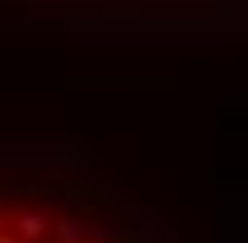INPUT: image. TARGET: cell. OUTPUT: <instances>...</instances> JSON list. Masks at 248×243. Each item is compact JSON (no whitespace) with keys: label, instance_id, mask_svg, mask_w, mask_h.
I'll return each instance as SVG.
<instances>
[{"label":"cell","instance_id":"1","mask_svg":"<svg viewBox=\"0 0 248 243\" xmlns=\"http://www.w3.org/2000/svg\"><path fill=\"white\" fill-rule=\"evenodd\" d=\"M0 243H178V234L80 150L0 140Z\"/></svg>","mask_w":248,"mask_h":243},{"label":"cell","instance_id":"2","mask_svg":"<svg viewBox=\"0 0 248 243\" xmlns=\"http://www.w3.org/2000/svg\"><path fill=\"white\" fill-rule=\"evenodd\" d=\"M10 19L38 24H225L248 19V0H0Z\"/></svg>","mask_w":248,"mask_h":243}]
</instances>
